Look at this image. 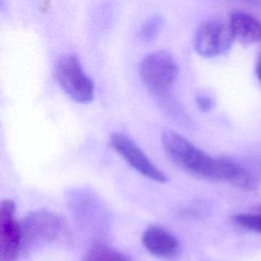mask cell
<instances>
[{
    "instance_id": "obj_1",
    "label": "cell",
    "mask_w": 261,
    "mask_h": 261,
    "mask_svg": "<svg viewBox=\"0 0 261 261\" xmlns=\"http://www.w3.org/2000/svg\"><path fill=\"white\" fill-rule=\"evenodd\" d=\"M161 141L170 160L193 175L227 181L233 186L240 185L245 178L246 169L237 162L226 157L213 158L173 130H165Z\"/></svg>"
},
{
    "instance_id": "obj_5",
    "label": "cell",
    "mask_w": 261,
    "mask_h": 261,
    "mask_svg": "<svg viewBox=\"0 0 261 261\" xmlns=\"http://www.w3.org/2000/svg\"><path fill=\"white\" fill-rule=\"evenodd\" d=\"M233 38L228 24L218 19L202 22L194 37L196 52L206 58H213L229 51Z\"/></svg>"
},
{
    "instance_id": "obj_12",
    "label": "cell",
    "mask_w": 261,
    "mask_h": 261,
    "mask_svg": "<svg viewBox=\"0 0 261 261\" xmlns=\"http://www.w3.org/2000/svg\"><path fill=\"white\" fill-rule=\"evenodd\" d=\"M232 221L240 227L261 233V213L238 214L232 217Z\"/></svg>"
},
{
    "instance_id": "obj_15",
    "label": "cell",
    "mask_w": 261,
    "mask_h": 261,
    "mask_svg": "<svg viewBox=\"0 0 261 261\" xmlns=\"http://www.w3.org/2000/svg\"><path fill=\"white\" fill-rule=\"evenodd\" d=\"M239 1H244L250 4H254L256 6H260L261 7V0H239Z\"/></svg>"
},
{
    "instance_id": "obj_8",
    "label": "cell",
    "mask_w": 261,
    "mask_h": 261,
    "mask_svg": "<svg viewBox=\"0 0 261 261\" xmlns=\"http://www.w3.org/2000/svg\"><path fill=\"white\" fill-rule=\"evenodd\" d=\"M142 243L150 254L159 258H174L180 251L177 239L158 225H151L144 231Z\"/></svg>"
},
{
    "instance_id": "obj_2",
    "label": "cell",
    "mask_w": 261,
    "mask_h": 261,
    "mask_svg": "<svg viewBox=\"0 0 261 261\" xmlns=\"http://www.w3.org/2000/svg\"><path fill=\"white\" fill-rule=\"evenodd\" d=\"M20 228L23 251L69 238V228L65 218L48 210L29 213L20 222Z\"/></svg>"
},
{
    "instance_id": "obj_7",
    "label": "cell",
    "mask_w": 261,
    "mask_h": 261,
    "mask_svg": "<svg viewBox=\"0 0 261 261\" xmlns=\"http://www.w3.org/2000/svg\"><path fill=\"white\" fill-rule=\"evenodd\" d=\"M20 223L15 218V205L10 200L0 203V261H15L22 253Z\"/></svg>"
},
{
    "instance_id": "obj_14",
    "label": "cell",
    "mask_w": 261,
    "mask_h": 261,
    "mask_svg": "<svg viewBox=\"0 0 261 261\" xmlns=\"http://www.w3.org/2000/svg\"><path fill=\"white\" fill-rule=\"evenodd\" d=\"M256 74H257V77L261 84V58L259 59L258 63H257V68H256Z\"/></svg>"
},
{
    "instance_id": "obj_9",
    "label": "cell",
    "mask_w": 261,
    "mask_h": 261,
    "mask_svg": "<svg viewBox=\"0 0 261 261\" xmlns=\"http://www.w3.org/2000/svg\"><path fill=\"white\" fill-rule=\"evenodd\" d=\"M228 27L233 41L242 44H254L261 41V22L245 12H232Z\"/></svg>"
},
{
    "instance_id": "obj_11",
    "label": "cell",
    "mask_w": 261,
    "mask_h": 261,
    "mask_svg": "<svg viewBox=\"0 0 261 261\" xmlns=\"http://www.w3.org/2000/svg\"><path fill=\"white\" fill-rule=\"evenodd\" d=\"M163 27V19L161 16H153L146 20L141 29L140 35L144 42L150 43L154 41L161 32Z\"/></svg>"
},
{
    "instance_id": "obj_6",
    "label": "cell",
    "mask_w": 261,
    "mask_h": 261,
    "mask_svg": "<svg viewBox=\"0 0 261 261\" xmlns=\"http://www.w3.org/2000/svg\"><path fill=\"white\" fill-rule=\"evenodd\" d=\"M110 146L138 172L142 175L157 181L166 182V174L160 170L145 152L127 136L121 133L111 135L109 139Z\"/></svg>"
},
{
    "instance_id": "obj_4",
    "label": "cell",
    "mask_w": 261,
    "mask_h": 261,
    "mask_svg": "<svg viewBox=\"0 0 261 261\" xmlns=\"http://www.w3.org/2000/svg\"><path fill=\"white\" fill-rule=\"evenodd\" d=\"M56 76L62 90L79 103L93 100L95 85L84 71L76 55L65 54L56 64Z\"/></svg>"
},
{
    "instance_id": "obj_3",
    "label": "cell",
    "mask_w": 261,
    "mask_h": 261,
    "mask_svg": "<svg viewBox=\"0 0 261 261\" xmlns=\"http://www.w3.org/2000/svg\"><path fill=\"white\" fill-rule=\"evenodd\" d=\"M178 74L172 55L160 50L147 55L140 64V75L145 86L156 95L165 94Z\"/></svg>"
},
{
    "instance_id": "obj_13",
    "label": "cell",
    "mask_w": 261,
    "mask_h": 261,
    "mask_svg": "<svg viewBox=\"0 0 261 261\" xmlns=\"http://www.w3.org/2000/svg\"><path fill=\"white\" fill-rule=\"evenodd\" d=\"M198 107L202 111H209L213 108V100L207 96H198L196 99Z\"/></svg>"
},
{
    "instance_id": "obj_10",
    "label": "cell",
    "mask_w": 261,
    "mask_h": 261,
    "mask_svg": "<svg viewBox=\"0 0 261 261\" xmlns=\"http://www.w3.org/2000/svg\"><path fill=\"white\" fill-rule=\"evenodd\" d=\"M83 261H132V259L111 247L98 244L88 250Z\"/></svg>"
}]
</instances>
